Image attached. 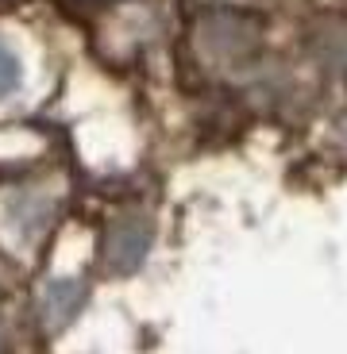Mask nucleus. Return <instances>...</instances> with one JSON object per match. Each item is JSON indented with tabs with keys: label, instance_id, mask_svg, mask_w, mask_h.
<instances>
[{
	"label": "nucleus",
	"instance_id": "1",
	"mask_svg": "<svg viewBox=\"0 0 347 354\" xmlns=\"http://www.w3.org/2000/svg\"><path fill=\"white\" fill-rule=\"evenodd\" d=\"M147 247H151V223L143 216H124L108 227L105 239V262L116 274H132L139 270V262L147 258Z\"/></svg>",
	"mask_w": 347,
	"mask_h": 354
},
{
	"label": "nucleus",
	"instance_id": "2",
	"mask_svg": "<svg viewBox=\"0 0 347 354\" xmlns=\"http://www.w3.org/2000/svg\"><path fill=\"white\" fill-rule=\"evenodd\" d=\"M81 301H85V289L70 277H58V281H46L43 297H39V316H43L46 331L66 328L73 316H78Z\"/></svg>",
	"mask_w": 347,
	"mask_h": 354
},
{
	"label": "nucleus",
	"instance_id": "3",
	"mask_svg": "<svg viewBox=\"0 0 347 354\" xmlns=\"http://www.w3.org/2000/svg\"><path fill=\"white\" fill-rule=\"evenodd\" d=\"M16 85H19V58L0 43V97H8Z\"/></svg>",
	"mask_w": 347,
	"mask_h": 354
}]
</instances>
